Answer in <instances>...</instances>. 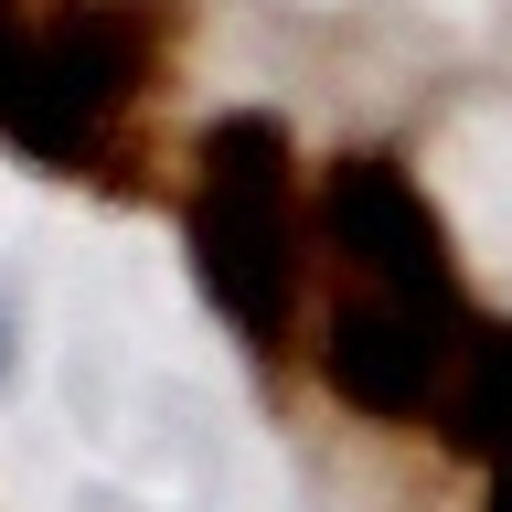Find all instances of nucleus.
<instances>
[{
    "mask_svg": "<svg viewBox=\"0 0 512 512\" xmlns=\"http://www.w3.org/2000/svg\"><path fill=\"white\" fill-rule=\"evenodd\" d=\"M182 235L192 278L256 352H288L299 331V288H310V192H299V150L267 107H224L192 139L182 182Z\"/></svg>",
    "mask_w": 512,
    "mask_h": 512,
    "instance_id": "obj_1",
    "label": "nucleus"
},
{
    "mask_svg": "<svg viewBox=\"0 0 512 512\" xmlns=\"http://www.w3.org/2000/svg\"><path fill=\"white\" fill-rule=\"evenodd\" d=\"M171 54L160 0H22L0 54V139L43 171H107Z\"/></svg>",
    "mask_w": 512,
    "mask_h": 512,
    "instance_id": "obj_2",
    "label": "nucleus"
},
{
    "mask_svg": "<svg viewBox=\"0 0 512 512\" xmlns=\"http://www.w3.org/2000/svg\"><path fill=\"white\" fill-rule=\"evenodd\" d=\"M480 299H406V288H352L331 278L320 310V384L374 427H427L448 395V363L470 342Z\"/></svg>",
    "mask_w": 512,
    "mask_h": 512,
    "instance_id": "obj_3",
    "label": "nucleus"
},
{
    "mask_svg": "<svg viewBox=\"0 0 512 512\" xmlns=\"http://www.w3.org/2000/svg\"><path fill=\"white\" fill-rule=\"evenodd\" d=\"M320 246H331V278L352 288H406V299H470V278H459V256H448V224L438 203L406 182V160L384 150H352L320 171Z\"/></svg>",
    "mask_w": 512,
    "mask_h": 512,
    "instance_id": "obj_4",
    "label": "nucleus"
},
{
    "mask_svg": "<svg viewBox=\"0 0 512 512\" xmlns=\"http://www.w3.org/2000/svg\"><path fill=\"white\" fill-rule=\"evenodd\" d=\"M470 470H480V512H512V427H502L491 448H480Z\"/></svg>",
    "mask_w": 512,
    "mask_h": 512,
    "instance_id": "obj_5",
    "label": "nucleus"
}]
</instances>
